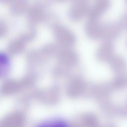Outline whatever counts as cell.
I'll list each match as a JSON object with an SVG mask.
<instances>
[{
    "label": "cell",
    "mask_w": 127,
    "mask_h": 127,
    "mask_svg": "<svg viewBox=\"0 0 127 127\" xmlns=\"http://www.w3.org/2000/svg\"><path fill=\"white\" fill-rule=\"evenodd\" d=\"M37 127H68V123L61 119H54L41 123Z\"/></svg>",
    "instance_id": "1"
},
{
    "label": "cell",
    "mask_w": 127,
    "mask_h": 127,
    "mask_svg": "<svg viewBox=\"0 0 127 127\" xmlns=\"http://www.w3.org/2000/svg\"><path fill=\"white\" fill-rule=\"evenodd\" d=\"M10 67V60L7 55L0 52V76L5 74Z\"/></svg>",
    "instance_id": "2"
}]
</instances>
